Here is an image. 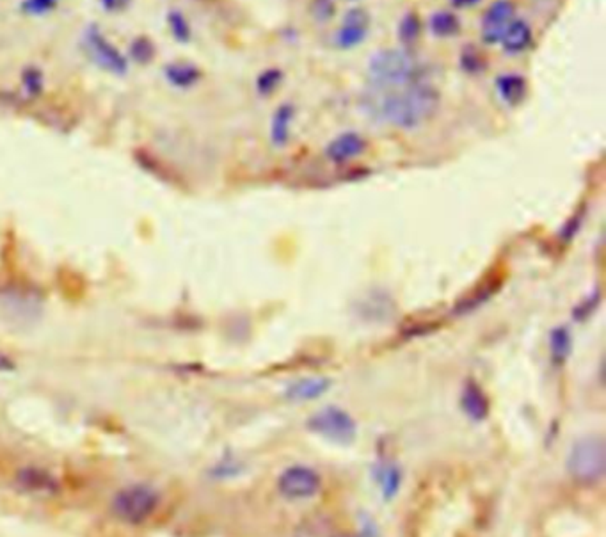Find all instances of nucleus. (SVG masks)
<instances>
[{
    "instance_id": "f257e3e1",
    "label": "nucleus",
    "mask_w": 606,
    "mask_h": 537,
    "mask_svg": "<svg viewBox=\"0 0 606 537\" xmlns=\"http://www.w3.org/2000/svg\"><path fill=\"white\" fill-rule=\"evenodd\" d=\"M439 91L429 82H418L391 91H370L363 96V109L380 123L411 130L432 119L439 109Z\"/></svg>"
},
{
    "instance_id": "f03ea898",
    "label": "nucleus",
    "mask_w": 606,
    "mask_h": 537,
    "mask_svg": "<svg viewBox=\"0 0 606 537\" xmlns=\"http://www.w3.org/2000/svg\"><path fill=\"white\" fill-rule=\"evenodd\" d=\"M367 80L370 91H391L427 80V72L406 48H382L369 63Z\"/></svg>"
},
{
    "instance_id": "7ed1b4c3",
    "label": "nucleus",
    "mask_w": 606,
    "mask_h": 537,
    "mask_svg": "<svg viewBox=\"0 0 606 537\" xmlns=\"http://www.w3.org/2000/svg\"><path fill=\"white\" fill-rule=\"evenodd\" d=\"M606 445L601 436H585L574 441L568 456L569 475L581 484H594L603 479Z\"/></svg>"
},
{
    "instance_id": "20e7f679",
    "label": "nucleus",
    "mask_w": 606,
    "mask_h": 537,
    "mask_svg": "<svg viewBox=\"0 0 606 537\" xmlns=\"http://www.w3.org/2000/svg\"><path fill=\"white\" fill-rule=\"evenodd\" d=\"M160 503L158 491L150 484H128L113 499L114 516L126 525H143L157 512Z\"/></svg>"
},
{
    "instance_id": "39448f33",
    "label": "nucleus",
    "mask_w": 606,
    "mask_h": 537,
    "mask_svg": "<svg viewBox=\"0 0 606 537\" xmlns=\"http://www.w3.org/2000/svg\"><path fill=\"white\" fill-rule=\"evenodd\" d=\"M308 429L315 434L340 445H348L356 440L358 425L356 420L341 408L328 406L320 411H317L309 420Z\"/></svg>"
},
{
    "instance_id": "423d86ee",
    "label": "nucleus",
    "mask_w": 606,
    "mask_h": 537,
    "mask_svg": "<svg viewBox=\"0 0 606 537\" xmlns=\"http://www.w3.org/2000/svg\"><path fill=\"white\" fill-rule=\"evenodd\" d=\"M0 311L9 313L16 324H33L43 313V296L36 289L27 287L0 289Z\"/></svg>"
},
{
    "instance_id": "0eeeda50",
    "label": "nucleus",
    "mask_w": 606,
    "mask_h": 537,
    "mask_svg": "<svg viewBox=\"0 0 606 537\" xmlns=\"http://www.w3.org/2000/svg\"><path fill=\"white\" fill-rule=\"evenodd\" d=\"M84 43L91 61L98 68L113 76H125L128 72V59L119 52V48H116L113 43L104 36V33L98 31L96 25H91L86 31Z\"/></svg>"
},
{
    "instance_id": "6e6552de",
    "label": "nucleus",
    "mask_w": 606,
    "mask_h": 537,
    "mask_svg": "<svg viewBox=\"0 0 606 537\" xmlns=\"http://www.w3.org/2000/svg\"><path fill=\"white\" fill-rule=\"evenodd\" d=\"M320 475L304 464L288 466L278 479L279 493L288 500L311 499L320 490Z\"/></svg>"
},
{
    "instance_id": "1a4fd4ad",
    "label": "nucleus",
    "mask_w": 606,
    "mask_h": 537,
    "mask_svg": "<svg viewBox=\"0 0 606 537\" xmlns=\"http://www.w3.org/2000/svg\"><path fill=\"white\" fill-rule=\"evenodd\" d=\"M372 27L370 13L363 7H352L345 13L341 20L338 33H337V45L341 50H350L359 46L365 39L369 38Z\"/></svg>"
},
{
    "instance_id": "9d476101",
    "label": "nucleus",
    "mask_w": 606,
    "mask_h": 537,
    "mask_svg": "<svg viewBox=\"0 0 606 537\" xmlns=\"http://www.w3.org/2000/svg\"><path fill=\"white\" fill-rule=\"evenodd\" d=\"M516 18V5L512 0H496L493 2L484 18H482V31L480 36L486 45H496Z\"/></svg>"
},
{
    "instance_id": "9b49d317",
    "label": "nucleus",
    "mask_w": 606,
    "mask_h": 537,
    "mask_svg": "<svg viewBox=\"0 0 606 537\" xmlns=\"http://www.w3.org/2000/svg\"><path fill=\"white\" fill-rule=\"evenodd\" d=\"M367 150V141L356 132H343L337 136L326 148V157L335 164H345L358 158Z\"/></svg>"
},
{
    "instance_id": "f8f14e48",
    "label": "nucleus",
    "mask_w": 606,
    "mask_h": 537,
    "mask_svg": "<svg viewBox=\"0 0 606 537\" xmlns=\"http://www.w3.org/2000/svg\"><path fill=\"white\" fill-rule=\"evenodd\" d=\"M460 408L473 422H484L490 417V399L480 384L468 381L460 393Z\"/></svg>"
},
{
    "instance_id": "ddd939ff",
    "label": "nucleus",
    "mask_w": 606,
    "mask_h": 537,
    "mask_svg": "<svg viewBox=\"0 0 606 537\" xmlns=\"http://www.w3.org/2000/svg\"><path fill=\"white\" fill-rule=\"evenodd\" d=\"M533 41V33H531L530 24L520 18H514L510 22V25L507 27V31L503 33V36L500 39L503 50L507 54H523Z\"/></svg>"
},
{
    "instance_id": "4468645a",
    "label": "nucleus",
    "mask_w": 606,
    "mask_h": 537,
    "mask_svg": "<svg viewBox=\"0 0 606 537\" xmlns=\"http://www.w3.org/2000/svg\"><path fill=\"white\" fill-rule=\"evenodd\" d=\"M296 119V107L290 104H283L276 109L270 119V141L276 148H283L290 141L292 123Z\"/></svg>"
},
{
    "instance_id": "2eb2a0df",
    "label": "nucleus",
    "mask_w": 606,
    "mask_h": 537,
    "mask_svg": "<svg viewBox=\"0 0 606 537\" xmlns=\"http://www.w3.org/2000/svg\"><path fill=\"white\" fill-rule=\"evenodd\" d=\"M496 91L507 106L516 107L525 100L529 93V82L518 74H503L496 78Z\"/></svg>"
},
{
    "instance_id": "dca6fc26",
    "label": "nucleus",
    "mask_w": 606,
    "mask_h": 537,
    "mask_svg": "<svg viewBox=\"0 0 606 537\" xmlns=\"http://www.w3.org/2000/svg\"><path fill=\"white\" fill-rule=\"evenodd\" d=\"M164 77L173 87L189 89L203 78V72L199 66H196L192 63L175 61V63H169L164 66Z\"/></svg>"
},
{
    "instance_id": "f3484780",
    "label": "nucleus",
    "mask_w": 606,
    "mask_h": 537,
    "mask_svg": "<svg viewBox=\"0 0 606 537\" xmlns=\"http://www.w3.org/2000/svg\"><path fill=\"white\" fill-rule=\"evenodd\" d=\"M329 380L326 378H304L287 388V399L294 402H306L322 397L329 390Z\"/></svg>"
},
{
    "instance_id": "a211bd4d",
    "label": "nucleus",
    "mask_w": 606,
    "mask_h": 537,
    "mask_svg": "<svg viewBox=\"0 0 606 537\" xmlns=\"http://www.w3.org/2000/svg\"><path fill=\"white\" fill-rule=\"evenodd\" d=\"M20 486H24L29 491H54L56 490V479L43 468L38 466H25L18 473Z\"/></svg>"
},
{
    "instance_id": "6ab92c4d",
    "label": "nucleus",
    "mask_w": 606,
    "mask_h": 537,
    "mask_svg": "<svg viewBox=\"0 0 606 537\" xmlns=\"http://www.w3.org/2000/svg\"><path fill=\"white\" fill-rule=\"evenodd\" d=\"M572 352V337L571 331L564 326H559L555 329H551L550 333V356H551V363L555 367H562L566 365Z\"/></svg>"
},
{
    "instance_id": "aec40b11",
    "label": "nucleus",
    "mask_w": 606,
    "mask_h": 537,
    "mask_svg": "<svg viewBox=\"0 0 606 537\" xmlns=\"http://www.w3.org/2000/svg\"><path fill=\"white\" fill-rule=\"evenodd\" d=\"M376 481L384 495V499H393L402 484V471L393 462H380L376 468Z\"/></svg>"
},
{
    "instance_id": "412c9836",
    "label": "nucleus",
    "mask_w": 606,
    "mask_h": 537,
    "mask_svg": "<svg viewBox=\"0 0 606 537\" xmlns=\"http://www.w3.org/2000/svg\"><path fill=\"white\" fill-rule=\"evenodd\" d=\"M429 27H430V33L438 38H454L460 33L462 25L454 11L441 9L430 16Z\"/></svg>"
},
{
    "instance_id": "4be33fe9",
    "label": "nucleus",
    "mask_w": 606,
    "mask_h": 537,
    "mask_svg": "<svg viewBox=\"0 0 606 537\" xmlns=\"http://www.w3.org/2000/svg\"><path fill=\"white\" fill-rule=\"evenodd\" d=\"M459 65L462 68V72L466 74H482L486 70V57L482 56V52L473 46V45H468L460 50V57H459Z\"/></svg>"
},
{
    "instance_id": "5701e85b",
    "label": "nucleus",
    "mask_w": 606,
    "mask_h": 537,
    "mask_svg": "<svg viewBox=\"0 0 606 537\" xmlns=\"http://www.w3.org/2000/svg\"><path fill=\"white\" fill-rule=\"evenodd\" d=\"M155 54H157V46H155L152 38H148V36L134 38V41L130 43V48H128L130 59L137 65H150L155 59Z\"/></svg>"
},
{
    "instance_id": "b1692460",
    "label": "nucleus",
    "mask_w": 606,
    "mask_h": 537,
    "mask_svg": "<svg viewBox=\"0 0 606 537\" xmlns=\"http://www.w3.org/2000/svg\"><path fill=\"white\" fill-rule=\"evenodd\" d=\"M167 25L171 31V36L177 39L178 43H189L192 38V29H190L189 20L186 15L178 9H173L167 13Z\"/></svg>"
},
{
    "instance_id": "393cba45",
    "label": "nucleus",
    "mask_w": 606,
    "mask_h": 537,
    "mask_svg": "<svg viewBox=\"0 0 606 537\" xmlns=\"http://www.w3.org/2000/svg\"><path fill=\"white\" fill-rule=\"evenodd\" d=\"M22 86L27 96L38 98L45 89V76L38 66H25L22 72Z\"/></svg>"
},
{
    "instance_id": "a878e982",
    "label": "nucleus",
    "mask_w": 606,
    "mask_h": 537,
    "mask_svg": "<svg viewBox=\"0 0 606 537\" xmlns=\"http://www.w3.org/2000/svg\"><path fill=\"white\" fill-rule=\"evenodd\" d=\"M421 35V20L417 13H408L404 15V18L399 24V39L406 45L415 43Z\"/></svg>"
},
{
    "instance_id": "bb28decb",
    "label": "nucleus",
    "mask_w": 606,
    "mask_h": 537,
    "mask_svg": "<svg viewBox=\"0 0 606 537\" xmlns=\"http://www.w3.org/2000/svg\"><path fill=\"white\" fill-rule=\"evenodd\" d=\"M283 82V72L279 68H267L257 78V91L262 96L272 95Z\"/></svg>"
},
{
    "instance_id": "cd10ccee",
    "label": "nucleus",
    "mask_w": 606,
    "mask_h": 537,
    "mask_svg": "<svg viewBox=\"0 0 606 537\" xmlns=\"http://www.w3.org/2000/svg\"><path fill=\"white\" fill-rule=\"evenodd\" d=\"M309 11H311V16L317 22L324 24V22H329L335 16L337 4H335V0H311Z\"/></svg>"
},
{
    "instance_id": "c85d7f7f",
    "label": "nucleus",
    "mask_w": 606,
    "mask_h": 537,
    "mask_svg": "<svg viewBox=\"0 0 606 537\" xmlns=\"http://www.w3.org/2000/svg\"><path fill=\"white\" fill-rule=\"evenodd\" d=\"M57 4H59V0H24V2L20 4V9H22L25 15H35V16H39V15H46V13H50Z\"/></svg>"
},
{
    "instance_id": "c756f323",
    "label": "nucleus",
    "mask_w": 606,
    "mask_h": 537,
    "mask_svg": "<svg viewBox=\"0 0 606 537\" xmlns=\"http://www.w3.org/2000/svg\"><path fill=\"white\" fill-rule=\"evenodd\" d=\"M598 305H600V294H596L594 298L591 296L589 299H585V301H583L580 307L574 309V313H572V315H574V319H576V320H585L587 317H591V315L594 313V309L598 308Z\"/></svg>"
},
{
    "instance_id": "7c9ffc66",
    "label": "nucleus",
    "mask_w": 606,
    "mask_h": 537,
    "mask_svg": "<svg viewBox=\"0 0 606 537\" xmlns=\"http://www.w3.org/2000/svg\"><path fill=\"white\" fill-rule=\"evenodd\" d=\"M132 0H100L102 7L109 13H121L130 5Z\"/></svg>"
},
{
    "instance_id": "2f4dec72",
    "label": "nucleus",
    "mask_w": 606,
    "mask_h": 537,
    "mask_svg": "<svg viewBox=\"0 0 606 537\" xmlns=\"http://www.w3.org/2000/svg\"><path fill=\"white\" fill-rule=\"evenodd\" d=\"M15 369H16L15 361L7 354L0 352V372H13Z\"/></svg>"
},
{
    "instance_id": "473e14b6",
    "label": "nucleus",
    "mask_w": 606,
    "mask_h": 537,
    "mask_svg": "<svg viewBox=\"0 0 606 537\" xmlns=\"http://www.w3.org/2000/svg\"><path fill=\"white\" fill-rule=\"evenodd\" d=\"M480 0H452V4H454L455 7H459V9H466V7H473V5H477Z\"/></svg>"
},
{
    "instance_id": "72a5a7b5",
    "label": "nucleus",
    "mask_w": 606,
    "mask_h": 537,
    "mask_svg": "<svg viewBox=\"0 0 606 537\" xmlns=\"http://www.w3.org/2000/svg\"><path fill=\"white\" fill-rule=\"evenodd\" d=\"M333 537H358L354 536V534H350V532H338V534H335Z\"/></svg>"
}]
</instances>
